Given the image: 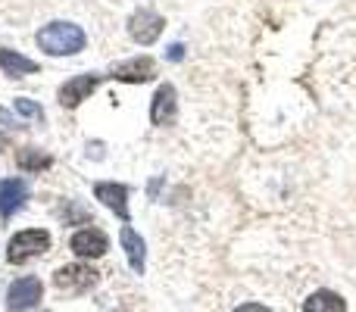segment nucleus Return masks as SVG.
Listing matches in <instances>:
<instances>
[{
  "instance_id": "nucleus-5",
  "label": "nucleus",
  "mask_w": 356,
  "mask_h": 312,
  "mask_svg": "<svg viewBox=\"0 0 356 312\" xmlns=\"http://www.w3.org/2000/svg\"><path fill=\"white\" fill-rule=\"evenodd\" d=\"M54 284H56V290H63V294H85L88 288L97 284V272L85 263H69V265H63V269L54 272Z\"/></svg>"
},
{
  "instance_id": "nucleus-4",
  "label": "nucleus",
  "mask_w": 356,
  "mask_h": 312,
  "mask_svg": "<svg viewBox=\"0 0 356 312\" xmlns=\"http://www.w3.org/2000/svg\"><path fill=\"white\" fill-rule=\"evenodd\" d=\"M163 28H166V19L156 10H150V6H141V10H135L129 16V35H131V41L141 44V47H150V44L163 35Z\"/></svg>"
},
{
  "instance_id": "nucleus-16",
  "label": "nucleus",
  "mask_w": 356,
  "mask_h": 312,
  "mask_svg": "<svg viewBox=\"0 0 356 312\" xmlns=\"http://www.w3.org/2000/svg\"><path fill=\"white\" fill-rule=\"evenodd\" d=\"M13 106H16V113L19 116H25V119H44V110L29 97H16V104Z\"/></svg>"
},
{
  "instance_id": "nucleus-6",
  "label": "nucleus",
  "mask_w": 356,
  "mask_h": 312,
  "mask_svg": "<svg viewBox=\"0 0 356 312\" xmlns=\"http://www.w3.org/2000/svg\"><path fill=\"white\" fill-rule=\"evenodd\" d=\"M100 81H104V75H97V72L72 75L66 85H60V94H56V97H60V106L63 110H75V106H81L94 91H97Z\"/></svg>"
},
{
  "instance_id": "nucleus-18",
  "label": "nucleus",
  "mask_w": 356,
  "mask_h": 312,
  "mask_svg": "<svg viewBox=\"0 0 356 312\" xmlns=\"http://www.w3.org/2000/svg\"><path fill=\"white\" fill-rule=\"evenodd\" d=\"M181 56H184V47H181V44H172V47H169V60H181Z\"/></svg>"
},
{
  "instance_id": "nucleus-9",
  "label": "nucleus",
  "mask_w": 356,
  "mask_h": 312,
  "mask_svg": "<svg viewBox=\"0 0 356 312\" xmlns=\"http://www.w3.org/2000/svg\"><path fill=\"white\" fill-rule=\"evenodd\" d=\"M94 197H97L106 209H113V213H116L122 222L131 219V213H129V188H125V184L97 181V184H94Z\"/></svg>"
},
{
  "instance_id": "nucleus-7",
  "label": "nucleus",
  "mask_w": 356,
  "mask_h": 312,
  "mask_svg": "<svg viewBox=\"0 0 356 312\" xmlns=\"http://www.w3.org/2000/svg\"><path fill=\"white\" fill-rule=\"evenodd\" d=\"M69 250H72L79 259H100V256H106V250H110V238H106L100 228H81V231L72 234Z\"/></svg>"
},
{
  "instance_id": "nucleus-8",
  "label": "nucleus",
  "mask_w": 356,
  "mask_h": 312,
  "mask_svg": "<svg viewBox=\"0 0 356 312\" xmlns=\"http://www.w3.org/2000/svg\"><path fill=\"white\" fill-rule=\"evenodd\" d=\"M154 75H156V63L150 60V56H131V60L116 63V66L110 69V79L125 81V85H144V81H150Z\"/></svg>"
},
{
  "instance_id": "nucleus-13",
  "label": "nucleus",
  "mask_w": 356,
  "mask_h": 312,
  "mask_svg": "<svg viewBox=\"0 0 356 312\" xmlns=\"http://www.w3.org/2000/svg\"><path fill=\"white\" fill-rule=\"evenodd\" d=\"M0 69H3V75H10V79H22V75H35L38 72V63L29 60V56H22L19 50H0Z\"/></svg>"
},
{
  "instance_id": "nucleus-17",
  "label": "nucleus",
  "mask_w": 356,
  "mask_h": 312,
  "mask_svg": "<svg viewBox=\"0 0 356 312\" xmlns=\"http://www.w3.org/2000/svg\"><path fill=\"white\" fill-rule=\"evenodd\" d=\"M232 312H272V309L263 306V303H241V306L232 309Z\"/></svg>"
},
{
  "instance_id": "nucleus-3",
  "label": "nucleus",
  "mask_w": 356,
  "mask_h": 312,
  "mask_svg": "<svg viewBox=\"0 0 356 312\" xmlns=\"http://www.w3.org/2000/svg\"><path fill=\"white\" fill-rule=\"evenodd\" d=\"M41 297H44L41 278L22 275V278H16V281L6 288V309L10 312H29V309H35L38 303H41Z\"/></svg>"
},
{
  "instance_id": "nucleus-14",
  "label": "nucleus",
  "mask_w": 356,
  "mask_h": 312,
  "mask_svg": "<svg viewBox=\"0 0 356 312\" xmlns=\"http://www.w3.org/2000/svg\"><path fill=\"white\" fill-rule=\"evenodd\" d=\"M303 312H347V303L334 290H316L303 300Z\"/></svg>"
},
{
  "instance_id": "nucleus-11",
  "label": "nucleus",
  "mask_w": 356,
  "mask_h": 312,
  "mask_svg": "<svg viewBox=\"0 0 356 312\" xmlns=\"http://www.w3.org/2000/svg\"><path fill=\"white\" fill-rule=\"evenodd\" d=\"M178 116V94L172 85H160L150 104V122L154 125H172Z\"/></svg>"
},
{
  "instance_id": "nucleus-12",
  "label": "nucleus",
  "mask_w": 356,
  "mask_h": 312,
  "mask_svg": "<svg viewBox=\"0 0 356 312\" xmlns=\"http://www.w3.org/2000/svg\"><path fill=\"white\" fill-rule=\"evenodd\" d=\"M119 240H122V250H125V256H129L131 272H135V275H144V265H147V244H144V238L131 225H122Z\"/></svg>"
},
{
  "instance_id": "nucleus-2",
  "label": "nucleus",
  "mask_w": 356,
  "mask_h": 312,
  "mask_svg": "<svg viewBox=\"0 0 356 312\" xmlns=\"http://www.w3.org/2000/svg\"><path fill=\"white\" fill-rule=\"evenodd\" d=\"M50 250V231L44 228H25V231H16L6 244V263L22 265L35 256H44Z\"/></svg>"
},
{
  "instance_id": "nucleus-15",
  "label": "nucleus",
  "mask_w": 356,
  "mask_h": 312,
  "mask_svg": "<svg viewBox=\"0 0 356 312\" xmlns=\"http://www.w3.org/2000/svg\"><path fill=\"white\" fill-rule=\"evenodd\" d=\"M16 165L22 172H41V169H50L54 159H50L47 154H41V150H35V147H22L16 154Z\"/></svg>"
},
{
  "instance_id": "nucleus-1",
  "label": "nucleus",
  "mask_w": 356,
  "mask_h": 312,
  "mask_svg": "<svg viewBox=\"0 0 356 312\" xmlns=\"http://www.w3.org/2000/svg\"><path fill=\"white\" fill-rule=\"evenodd\" d=\"M35 41L47 56H75L85 50L88 35L75 22H47L35 35Z\"/></svg>"
},
{
  "instance_id": "nucleus-10",
  "label": "nucleus",
  "mask_w": 356,
  "mask_h": 312,
  "mask_svg": "<svg viewBox=\"0 0 356 312\" xmlns=\"http://www.w3.org/2000/svg\"><path fill=\"white\" fill-rule=\"evenodd\" d=\"M29 200V181L25 178H6L0 184V219H13Z\"/></svg>"
}]
</instances>
